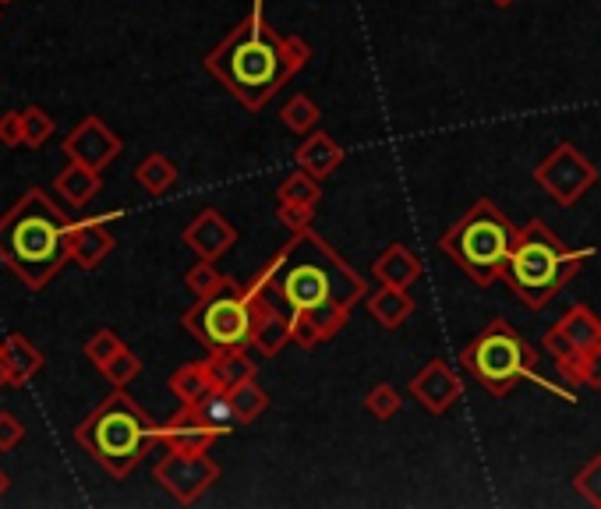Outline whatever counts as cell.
<instances>
[{
	"instance_id": "cell-1",
	"label": "cell",
	"mask_w": 601,
	"mask_h": 509,
	"mask_svg": "<svg viewBox=\"0 0 601 509\" xmlns=\"http://www.w3.org/2000/svg\"><path fill=\"white\" fill-rule=\"evenodd\" d=\"M269 294L287 311H308L326 340H333L347 325L357 301H365V280L343 262V254L311 227L291 234L273 259L262 265Z\"/></svg>"
},
{
	"instance_id": "cell-2",
	"label": "cell",
	"mask_w": 601,
	"mask_h": 509,
	"mask_svg": "<svg viewBox=\"0 0 601 509\" xmlns=\"http://www.w3.org/2000/svg\"><path fill=\"white\" fill-rule=\"evenodd\" d=\"M308 61V43L300 36L276 33L266 19V0H251L245 19L205 54L202 64L240 107L259 114L283 85L305 71Z\"/></svg>"
},
{
	"instance_id": "cell-3",
	"label": "cell",
	"mask_w": 601,
	"mask_h": 509,
	"mask_svg": "<svg viewBox=\"0 0 601 509\" xmlns=\"http://www.w3.org/2000/svg\"><path fill=\"white\" fill-rule=\"evenodd\" d=\"M71 220L50 202L43 188H28L0 216V262L25 283V291H43L64 269Z\"/></svg>"
},
{
	"instance_id": "cell-4",
	"label": "cell",
	"mask_w": 601,
	"mask_h": 509,
	"mask_svg": "<svg viewBox=\"0 0 601 509\" xmlns=\"http://www.w3.org/2000/svg\"><path fill=\"white\" fill-rule=\"evenodd\" d=\"M594 254V248H569L545 220H528L517 234V245L509 251L503 283L520 305L531 311L549 308L569 280L580 273V265Z\"/></svg>"
},
{
	"instance_id": "cell-5",
	"label": "cell",
	"mask_w": 601,
	"mask_h": 509,
	"mask_svg": "<svg viewBox=\"0 0 601 509\" xmlns=\"http://www.w3.org/2000/svg\"><path fill=\"white\" fill-rule=\"evenodd\" d=\"M460 368L468 371L478 386H485L492 396H506V393H514L520 382H534V386L549 389V393H555L566 403H577L574 386L563 389V386H555V382H549L545 376H541L538 371V351L506 319L488 322L471 343H463L460 347Z\"/></svg>"
},
{
	"instance_id": "cell-6",
	"label": "cell",
	"mask_w": 601,
	"mask_h": 509,
	"mask_svg": "<svg viewBox=\"0 0 601 509\" xmlns=\"http://www.w3.org/2000/svg\"><path fill=\"white\" fill-rule=\"evenodd\" d=\"M74 439H79V446L107 474L128 477L149 453V446H156V422L125 389H114V393L74 428Z\"/></svg>"
},
{
	"instance_id": "cell-7",
	"label": "cell",
	"mask_w": 601,
	"mask_h": 509,
	"mask_svg": "<svg viewBox=\"0 0 601 509\" xmlns=\"http://www.w3.org/2000/svg\"><path fill=\"white\" fill-rule=\"evenodd\" d=\"M520 227L492 199H478L453 227L439 237L449 262L463 269L478 287H492L506 273L509 251L517 245Z\"/></svg>"
},
{
	"instance_id": "cell-8",
	"label": "cell",
	"mask_w": 601,
	"mask_h": 509,
	"mask_svg": "<svg viewBox=\"0 0 601 509\" xmlns=\"http://www.w3.org/2000/svg\"><path fill=\"white\" fill-rule=\"evenodd\" d=\"M180 325H185L209 354L251 351L255 305H251L248 283L227 280L216 294L195 297V305L180 316Z\"/></svg>"
},
{
	"instance_id": "cell-9",
	"label": "cell",
	"mask_w": 601,
	"mask_h": 509,
	"mask_svg": "<svg viewBox=\"0 0 601 509\" xmlns=\"http://www.w3.org/2000/svg\"><path fill=\"white\" fill-rule=\"evenodd\" d=\"M598 177H601L598 167L580 153L574 142H559L534 167V185L545 191L559 209L577 205L584 194L598 185Z\"/></svg>"
},
{
	"instance_id": "cell-10",
	"label": "cell",
	"mask_w": 601,
	"mask_h": 509,
	"mask_svg": "<svg viewBox=\"0 0 601 509\" xmlns=\"http://www.w3.org/2000/svg\"><path fill=\"white\" fill-rule=\"evenodd\" d=\"M153 477L170 492L174 502L195 506L220 482V463L209 453H177V449H167L156 460Z\"/></svg>"
},
{
	"instance_id": "cell-11",
	"label": "cell",
	"mask_w": 601,
	"mask_h": 509,
	"mask_svg": "<svg viewBox=\"0 0 601 509\" xmlns=\"http://www.w3.org/2000/svg\"><path fill=\"white\" fill-rule=\"evenodd\" d=\"M408 393L421 403V411L432 417H443L457 407V400L463 396V382L453 371V365L446 357H432L428 365H421L414 371V379L408 386Z\"/></svg>"
},
{
	"instance_id": "cell-12",
	"label": "cell",
	"mask_w": 601,
	"mask_h": 509,
	"mask_svg": "<svg viewBox=\"0 0 601 509\" xmlns=\"http://www.w3.org/2000/svg\"><path fill=\"white\" fill-rule=\"evenodd\" d=\"M60 149H64L68 159L85 163V167H93V170H103L120 156L125 142H120L117 134L99 121V117H85V121L68 134Z\"/></svg>"
},
{
	"instance_id": "cell-13",
	"label": "cell",
	"mask_w": 601,
	"mask_h": 509,
	"mask_svg": "<svg viewBox=\"0 0 601 509\" xmlns=\"http://www.w3.org/2000/svg\"><path fill=\"white\" fill-rule=\"evenodd\" d=\"M125 213H107V216H93V220H82V223H71L68 230V259L79 265V269H96L103 265V259L114 251V234L107 230L114 220H120Z\"/></svg>"
},
{
	"instance_id": "cell-14",
	"label": "cell",
	"mask_w": 601,
	"mask_h": 509,
	"mask_svg": "<svg viewBox=\"0 0 601 509\" xmlns=\"http://www.w3.org/2000/svg\"><path fill=\"white\" fill-rule=\"evenodd\" d=\"M237 227L231 220H223L216 209H202L199 216H195L185 234H180V241H185L199 259H209V262H216L223 259L234 245H237Z\"/></svg>"
},
{
	"instance_id": "cell-15",
	"label": "cell",
	"mask_w": 601,
	"mask_h": 509,
	"mask_svg": "<svg viewBox=\"0 0 601 509\" xmlns=\"http://www.w3.org/2000/svg\"><path fill=\"white\" fill-rule=\"evenodd\" d=\"M216 439H220V431L202 425L199 417H191L185 407H180L170 422L156 425V442L163 449H177V453H209V446Z\"/></svg>"
},
{
	"instance_id": "cell-16",
	"label": "cell",
	"mask_w": 601,
	"mask_h": 509,
	"mask_svg": "<svg viewBox=\"0 0 601 509\" xmlns=\"http://www.w3.org/2000/svg\"><path fill=\"white\" fill-rule=\"evenodd\" d=\"M421 273H425V262H421V254L411 251L408 245H386L379 254H375L372 262V276L386 283V287H403L411 291L414 283L421 280Z\"/></svg>"
},
{
	"instance_id": "cell-17",
	"label": "cell",
	"mask_w": 601,
	"mask_h": 509,
	"mask_svg": "<svg viewBox=\"0 0 601 509\" xmlns=\"http://www.w3.org/2000/svg\"><path fill=\"white\" fill-rule=\"evenodd\" d=\"M343 159H347V153H343V145L333 139V134H326L315 128L311 134H305L300 139V145L294 149V163L300 170H308L311 177H319V181H326L329 174H333L337 167H343Z\"/></svg>"
},
{
	"instance_id": "cell-18",
	"label": "cell",
	"mask_w": 601,
	"mask_h": 509,
	"mask_svg": "<svg viewBox=\"0 0 601 509\" xmlns=\"http://www.w3.org/2000/svg\"><path fill=\"white\" fill-rule=\"evenodd\" d=\"M180 407H185L191 417H199L202 425H209L213 431H220V436H231V431L245 428V425H240L237 411H234V403H231V389L213 386L205 396H199L195 403H180Z\"/></svg>"
},
{
	"instance_id": "cell-19",
	"label": "cell",
	"mask_w": 601,
	"mask_h": 509,
	"mask_svg": "<svg viewBox=\"0 0 601 509\" xmlns=\"http://www.w3.org/2000/svg\"><path fill=\"white\" fill-rule=\"evenodd\" d=\"M365 308L368 316L379 322L382 329H400L403 322H408L414 316V297L411 291L403 287H386V283H379L372 294H365Z\"/></svg>"
},
{
	"instance_id": "cell-20",
	"label": "cell",
	"mask_w": 601,
	"mask_h": 509,
	"mask_svg": "<svg viewBox=\"0 0 601 509\" xmlns=\"http://www.w3.org/2000/svg\"><path fill=\"white\" fill-rule=\"evenodd\" d=\"M563 340H569L574 351H598L601 347V319L591 311V305H569L566 316H559V322L552 325Z\"/></svg>"
},
{
	"instance_id": "cell-21",
	"label": "cell",
	"mask_w": 601,
	"mask_h": 509,
	"mask_svg": "<svg viewBox=\"0 0 601 509\" xmlns=\"http://www.w3.org/2000/svg\"><path fill=\"white\" fill-rule=\"evenodd\" d=\"M103 170H93V167H85V163H68L64 170L57 174V181H54V188H57V194L64 202H71L74 209H82V205H89L96 199V191H99V185H103V177H99Z\"/></svg>"
},
{
	"instance_id": "cell-22",
	"label": "cell",
	"mask_w": 601,
	"mask_h": 509,
	"mask_svg": "<svg viewBox=\"0 0 601 509\" xmlns=\"http://www.w3.org/2000/svg\"><path fill=\"white\" fill-rule=\"evenodd\" d=\"M205 365H209V376H213V386H220V389H234L237 382L259 376V368H255L248 351H220V354H209Z\"/></svg>"
},
{
	"instance_id": "cell-23",
	"label": "cell",
	"mask_w": 601,
	"mask_h": 509,
	"mask_svg": "<svg viewBox=\"0 0 601 509\" xmlns=\"http://www.w3.org/2000/svg\"><path fill=\"white\" fill-rule=\"evenodd\" d=\"M555 371L566 386L601 389V347L598 351H574L555 362Z\"/></svg>"
},
{
	"instance_id": "cell-24",
	"label": "cell",
	"mask_w": 601,
	"mask_h": 509,
	"mask_svg": "<svg viewBox=\"0 0 601 509\" xmlns=\"http://www.w3.org/2000/svg\"><path fill=\"white\" fill-rule=\"evenodd\" d=\"M4 351H8V362H11V386H25L43 365H47V357L39 354L36 343H28V336H22V333H11L4 340Z\"/></svg>"
},
{
	"instance_id": "cell-25",
	"label": "cell",
	"mask_w": 601,
	"mask_h": 509,
	"mask_svg": "<svg viewBox=\"0 0 601 509\" xmlns=\"http://www.w3.org/2000/svg\"><path fill=\"white\" fill-rule=\"evenodd\" d=\"M319 121H322V110H319V103H315L308 93H294L280 107V125L287 131H294V134H300V139L319 128Z\"/></svg>"
},
{
	"instance_id": "cell-26",
	"label": "cell",
	"mask_w": 601,
	"mask_h": 509,
	"mask_svg": "<svg viewBox=\"0 0 601 509\" xmlns=\"http://www.w3.org/2000/svg\"><path fill=\"white\" fill-rule=\"evenodd\" d=\"M134 181H139L149 194H167L177 185V167L174 159H167L163 153H149L139 167H134Z\"/></svg>"
},
{
	"instance_id": "cell-27",
	"label": "cell",
	"mask_w": 601,
	"mask_h": 509,
	"mask_svg": "<svg viewBox=\"0 0 601 509\" xmlns=\"http://www.w3.org/2000/svg\"><path fill=\"white\" fill-rule=\"evenodd\" d=\"M167 386H170V393L180 403H195L199 396H205L209 389H213V376H209V365L205 362H188V365H180L174 371Z\"/></svg>"
},
{
	"instance_id": "cell-28",
	"label": "cell",
	"mask_w": 601,
	"mask_h": 509,
	"mask_svg": "<svg viewBox=\"0 0 601 509\" xmlns=\"http://www.w3.org/2000/svg\"><path fill=\"white\" fill-rule=\"evenodd\" d=\"M231 403L240 417V425H251L269 411V393L259 386V376H255V379H245L231 389Z\"/></svg>"
},
{
	"instance_id": "cell-29",
	"label": "cell",
	"mask_w": 601,
	"mask_h": 509,
	"mask_svg": "<svg viewBox=\"0 0 601 509\" xmlns=\"http://www.w3.org/2000/svg\"><path fill=\"white\" fill-rule=\"evenodd\" d=\"M276 202H300V205H319L322 202V181L311 177L308 170H294L280 181L276 188Z\"/></svg>"
},
{
	"instance_id": "cell-30",
	"label": "cell",
	"mask_w": 601,
	"mask_h": 509,
	"mask_svg": "<svg viewBox=\"0 0 601 509\" xmlns=\"http://www.w3.org/2000/svg\"><path fill=\"white\" fill-rule=\"evenodd\" d=\"M223 283H227V276L220 273L216 262H209V259H199L195 262L188 273H185V287L195 294V297H209V294H216Z\"/></svg>"
},
{
	"instance_id": "cell-31",
	"label": "cell",
	"mask_w": 601,
	"mask_h": 509,
	"mask_svg": "<svg viewBox=\"0 0 601 509\" xmlns=\"http://www.w3.org/2000/svg\"><path fill=\"white\" fill-rule=\"evenodd\" d=\"M400 407H403V400H400V393L389 382L372 386L365 393V411L375 417V422H389V417L400 414Z\"/></svg>"
},
{
	"instance_id": "cell-32",
	"label": "cell",
	"mask_w": 601,
	"mask_h": 509,
	"mask_svg": "<svg viewBox=\"0 0 601 509\" xmlns=\"http://www.w3.org/2000/svg\"><path fill=\"white\" fill-rule=\"evenodd\" d=\"M99 371H103V379H107L114 389H125L128 382L139 379V371H142V357L125 347V351H120V354L114 357L110 365H103Z\"/></svg>"
},
{
	"instance_id": "cell-33",
	"label": "cell",
	"mask_w": 601,
	"mask_h": 509,
	"mask_svg": "<svg viewBox=\"0 0 601 509\" xmlns=\"http://www.w3.org/2000/svg\"><path fill=\"white\" fill-rule=\"evenodd\" d=\"M120 351H125V340H120L114 329H99V333H93V336H89V343H85V357L96 368L110 365Z\"/></svg>"
},
{
	"instance_id": "cell-34",
	"label": "cell",
	"mask_w": 601,
	"mask_h": 509,
	"mask_svg": "<svg viewBox=\"0 0 601 509\" xmlns=\"http://www.w3.org/2000/svg\"><path fill=\"white\" fill-rule=\"evenodd\" d=\"M22 121H25V149H43L50 134H54V128H57L54 117L43 107H25Z\"/></svg>"
},
{
	"instance_id": "cell-35",
	"label": "cell",
	"mask_w": 601,
	"mask_h": 509,
	"mask_svg": "<svg viewBox=\"0 0 601 509\" xmlns=\"http://www.w3.org/2000/svg\"><path fill=\"white\" fill-rule=\"evenodd\" d=\"M574 488H577V496H580L584 502H591V506L601 509V453L591 457V460L584 463V467L574 474Z\"/></svg>"
},
{
	"instance_id": "cell-36",
	"label": "cell",
	"mask_w": 601,
	"mask_h": 509,
	"mask_svg": "<svg viewBox=\"0 0 601 509\" xmlns=\"http://www.w3.org/2000/svg\"><path fill=\"white\" fill-rule=\"evenodd\" d=\"M291 343H297L300 351H315L329 340L322 336V329L315 325V319L308 316V311H291Z\"/></svg>"
},
{
	"instance_id": "cell-37",
	"label": "cell",
	"mask_w": 601,
	"mask_h": 509,
	"mask_svg": "<svg viewBox=\"0 0 601 509\" xmlns=\"http://www.w3.org/2000/svg\"><path fill=\"white\" fill-rule=\"evenodd\" d=\"M315 213H319V205H300V202H276V220L287 227L291 234L297 230H308L315 223Z\"/></svg>"
},
{
	"instance_id": "cell-38",
	"label": "cell",
	"mask_w": 601,
	"mask_h": 509,
	"mask_svg": "<svg viewBox=\"0 0 601 509\" xmlns=\"http://www.w3.org/2000/svg\"><path fill=\"white\" fill-rule=\"evenodd\" d=\"M0 145H8V149L25 145V121H22V110L0 114Z\"/></svg>"
},
{
	"instance_id": "cell-39",
	"label": "cell",
	"mask_w": 601,
	"mask_h": 509,
	"mask_svg": "<svg viewBox=\"0 0 601 509\" xmlns=\"http://www.w3.org/2000/svg\"><path fill=\"white\" fill-rule=\"evenodd\" d=\"M22 439H25V425L11 411H0V449L8 453V449H14Z\"/></svg>"
},
{
	"instance_id": "cell-40",
	"label": "cell",
	"mask_w": 601,
	"mask_h": 509,
	"mask_svg": "<svg viewBox=\"0 0 601 509\" xmlns=\"http://www.w3.org/2000/svg\"><path fill=\"white\" fill-rule=\"evenodd\" d=\"M11 386V362H8V351L4 343H0V389Z\"/></svg>"
},
{
	"instance_id": "cell-41",
	"label": "cell",
	"mask_w": 601,
	"mask_h": 509,
	"mask_svg": "<svg viewBox=\"0 0 601 509\" xmlns=\"http://www.w3.org/2000/svg\"><path fill=\"white\" fill-rule=\"evenodd\" d=\"M488 4H492V8H499V11H506V8H514L517 0H488Z\"/></svg>"
},
{
	"instance_id": "cell-42",
	"label": "cell",
	"mask_w": 601,
	"mask_h": 509,
	"mask_svg": "<svg viewBox=\"0 0 601 509\" xmlns=\"http://www.w3.org/2000/svg\"><path fill=\"white\" fill-rule=\"evenodd\" d=\"M11 488V482H8V474L4 471H0V499H4V492Z\"/></svg>"
},
{
	"instance_id": "cell-43",
	"label": "cell",
	"mask_w": 601,
	"mask_h": 509,
	"mask_svg": "<svg viewBox=\"0 0 601 509\" xmlns=\"http://www.w3.org/2000/svg\"><path fill=\"white\" fill-rule=\"evenodd\" d=\"M0 4H11V0H0Z\"/></svg>"
}]
</instances>
